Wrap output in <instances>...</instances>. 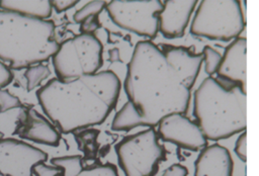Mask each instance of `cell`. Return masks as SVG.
Instances as JSON below:
<instances>
[{
  "instance_id": "6da1fadb",
  "label": "cell",
  "mask_w": 259,
  "mask_h": 176,
  "mask_svg": "<svg viewBox=\"0 0 259 176\" xmlns=\"http://www.w3.org/2000/svg\"><path fill=\"white\" fill-rule=\"evenodd\" d=\"M202 63V54L187 48L139 41L124 79L128 101L115 113L112 129L155 127L170 114L185 113Z\"/></svg>"
},
{
  "instance_id": "7a4b0ae2",
  "label": "cell",
  "mask_w": 259,
  "mask_h": 176,
  "mask_svg": "<svg viewBox=\"0 0 259 176\" xmlns=\"http://www.w3.org/2000/svg\"><path fill=\"white\" fill-rule=\"evenodd\" d=\"M120 81L112 71H101L70 82L50 80L36 92L41 109L64 134L102 123L115 107Z\"/></svg>"
},
{
  "instance_id": "3957f363",
  "label": "cell",
  "mask_w": 259,
  "mask_h": 176,
  "mask_svg": "<svg viewBox=\"0 0 259 176\" xmlns=\"http://www.w3.org/2000/svg\"><path fill=\"white\" fill-rule=\"evenodd\" d=\"M193 115L206 140L221 141L246 130L247 96L240 85L226 86L212 76L196 88Z\"/></svg>"
},
{
  "instance_id": "277c9868",
  "label": "cell",
  "mask_w": 259,
  "mask_h": 176,
  "mask_svg": "<svg viewBox=\"0 0 259 176\" xmlns=\"http://www.w3.org/2000/svg\"><path fill=\"white\" fill-rule=\"evenodd\" d=\"M54 33L51 20L0 9V61L13 70L47 62L60 46Z\"/></svg>"
},
{
  "instance_id": "5b68a950",
  "label": "cell",
  "mask_w": 259,
  "mask_h": 176,
  "mask_svg": "<svg viewBox=\"0 0 259 176\" xmlns=\"http://www.w3.org/2000/svg\"><path fill=\"white\" fill-rule=\"evenodd\" d=\"M244 28L245 16L241 1L202 0L194 12L190 32L210 40L233 41L241 36Z\"/></svg>"
},
{
  "instance_id": "8992f818",
  "label": "cell",
  "mask_w": 259,
  "mask_h": 176,
  "mask_svg": "<svg viewBox=\"0 0 259 176\" xmlns=\"http://www.w3.org/2000/svg\"><path fill=\"white\" fill-rule=\"evenodd\" d=\"M103 46L94 34L80 33L66 39L52 57L57 78L70 82L99 72L103 64Z\"/></svg>"
},
{
  "instance_id": "52a82bcc",
  "label": "cell",
  "mask_w": 259,
  "mask_h": 176,
  "mask_svg": "<svg viewBox=\"0 0 259 176\" xmlns=\"http://www.w3.org/2000/svg\"><path fill=\"white\" fill-rule=\"evenodd\" d=\"M115 152L125 176H154L166 154L154 127L125 137L116 145Z\"/></svg>"
},
{
  "instance_id": "ba28073f",
  "label": "cell",
  "mask_w": 259,
  "mask_h": 176,
  "mask_svg": "<svg viewBox=\"0 0 259 176\" xmlns=\"http://www.w3.org/2000/svg\"><path fill=\"white\" fill-rule=\"evenodd\" d=\"M163 8L159 0L110 1L106 11L111 21L126 31L140 36L154 38L159 31L158 15Z\"/></svg>"
},
{
  "instance_id": "9c48e42d",
  "label": "cell",
  "mask_w": 259,
  "mask_h": 176,
  "mask_svg": "<svg viewBox=\"0 0 259 176\" xmlns=\"http://www.w3.org/2000/svg\"><path fill=\"white\" fill-rule=\"evenodd\" d=\"M48 155L25 142L0 139V173L4 176H32V168Z\"/></svg>"
},
{
  "instance_id": "30bf717a",
  "label": "cell",
  "mask_w": 259,
  "mask_h": 176,
  "mask_svg": "<svg viewBox=\"0 0 259 176\" xmlns=\"http://www.w3.org/2000/svg\"><path fill=\"white\" fill-rule=\"evenodd\" d=\"M157 126L160 139L179 148L201 151L207 146V140L198 124L184 113L170 114L164 117Z\"/></svg>"
},
{
  "instance_id": "8fae6325",
  "label": "cell",
  "mask_w": 259,
  "mask_h": 176,
  "mask_svg": "<svg viewBox=\"0 0 259 176\" xmlns=\"http://www.w3.org/2000/svg\"><path fill=\"white\" fill-rule=\"evenodd\" d=\"M196 4V0L164 1L158 15L159 31L167 38L183 36Z\"/></svg>"
},
{
  "instance_id": "7c38bea8",
  "label": "cell",
  "mask_w": 259,
  "mask_h": 176,
  "mask_svg": "<svg viewBox=\"0 0 259 176\" xmlns=\"http://www.w3.org/2000/svg\"><path fill=\"white\" fill-rule=\"evenodd\" d=\"M16 134L21 138L47 146H58L61 140L59 130L52 121L35 109L23 110L18 117Z\"/></svg>"
},
{
  "instance_id": "4fadbf2b",
  "label": "cell",
  "mask_w": 259,
  "mask_h": 176,
  "mask_svg": "<svg viewBox=\"0 0 259 176\" xmlns=\"http://www.w3.org/2000/svg\"><path fill=\"white\" fill-rule=\"evenodd\" d=\"M246 50L247 40L240 36L234 39L222 55V62L217 72L218 77L229 83L246 89Z\"/></svg>"
},
{
  "instance_id": "5bb4252c",
  "label": "cell",
  "mask_w": 259,
  "mask_h": 176,
  "mask_svg": "<svg viewBox=\"0 0 259 176\" xmlns=\"http://www.w3.org/2000/svg\"><path fill=\"white\" fill-rule=\"evenodd\" d=\"M194 176H233L230 152L218 144L203 148L194 163Z\"/></svg>"
},
{
  "instance_id": "9a60e30c",
  "label": "cell",
  "mask_w": 259,
  "mask_h": 176,
  "mask_svg": "<svg viewBox=\"0 0 259 176\" xmlns=\"http://www.w3.org/2000/svg\"><path fill=\"white\" fill-rule=\"evenodd\" d=\"M0 9L36 19H47L53 11L48 0H2Z\"/></svg>"
},
{
  "instance_id": "2e32d148",
  "label": "cell",
  "mask_w": 259,
  "mask_h": 176,
  "mask_svg": "<svg viewBox=\"0 0 259 176\" xmlns=\"http://www.w3.org/2000/svg\"><path fill=\"white\" fill-rule=\"evenodd\" d=\"M52 165L62 169V176H78L83 170L81 156H63L51 160Z\"/></svg>"
},
{
  "instance_id": "e0dca14e",
  "label": "cell",
  "mask_w": 259,
  "mask_h": 176,
  "mask_svg": "<svg viewBox=\"0 0 259 176\" xmlns=\"http://www.w3.org/2000/svg\"><path fill=\"white\" fill-rule=\"evenodd\" d=\"M51 75L50 68L44 64H37L28 67L24 71V79L26 81V89L28 91L38 87Z\"/></svg>"
},
{
  "instance_id": "ac0fdd59",
  "label": "cell",
  "mask_w": 259,
  "mask_h": 176,
  "mask_svg": "<svg viewBox=\"0 0 259 176\" xmlns=\"http://www.w3.org/2000/svg\"><path fill=\"white\" fill-rule=\"evenodd\" d=\"M106 5L107 2L105 1H90L74 13L73 19L75 22L81 24L84 20L90 17L98 16V14L106 8Z\"/></svg>"
},
{
  "instance_id": "d6986e66",
  "label": "cell",
  "mask_w": 259,
  "mask_h": 176,
  "mask_svg": "<svg viewBox=\"0 0 259 176\" xmlns=\"http://www.w3.org/2000/svg\"><path fill=\"white\" fill-rule=\"evenodd\" d=\"M201 54L203 57L204 71L207 75L212 76L219 70V67L222 62V55L209 46H205Z\"/></svg>"
},
{
  "instance_id": "ffe728a7",
  "label": "cell",
  "mask_w": 259,
  "mask_h": 176,
  "mask_svg": "<svg viewBox=\"0 0 259 176\" xmlns=\"http://www.w3.org/2000/svg\"><path fill=\"white\" fill-rule=\"evenodd\" d=\"M78 176H118V173L114 165L103 164L83 169Z\"/></svg>"
},
{
  "instance_id": "44dd1931",
  "label": "cell",
  "mask_w": 259,
  "mask_h": 176,
  "mask_svg": "<svg viewBox=\"0 0 259 176\" xmlns=\"http://www.w3.org/2000/svg\"><path fill=\"white\" fill-rule=\"evenodd\" d=\"M21 106V102L12 93L6 89H0V113L7 112Z\"/></svg>"
},
{
  "instance_id": "7402d4cb",
  "label": "cell",
  "mask_w": 259,
  "mask_h": 176,
  "mask_svg": "<svg viewBox=\"0 0 259 176\" xmlns=\"http://www.w3.org/2000/svg\"><path fill=\"white\" fill-rule=\"evenodd\" d=\"M32 174L35 176H62L63 171L62 169L56 167L47 165L45 162L37 163L32 168Z\"/></svg>"
},
{
  "instance_id": "603a6c76",
  "label": "cell",
  "mask_w": 259,
  "mask_h": 176,
  "mask_svg": "<svg viewBox=\"0 0 259 176\" xmlns=\"http://www.w3.org/2000/svg\"><path fill=\"white\" fill-rule=\"evenodd\" d=\"M235 153L238 156V158L246 162L247 161V134L246 130L241 133L238 137L235 145Z\"/></svg>"
},
{
  "instance_id": "cb8c5ba5",
  "label": "cell",
  "mask_w": 259,
  "mask_h": 176,
  "mask_svg": "<svg viewBox=\"0 0 259 176\" xmlns=\"http://www.w3.org/2000/svg\"><path fill=\"white\" fill-rule=\"evenodd\" d=\"M99 26H100V24H99L98 16L90 17V18L84 20L80 24V31H81V33H85V34H93V32L95 30H97L99 28Z\"/></svg>"
},
{
  "instance_id": "d4e9b609",
  "label": "cell",
  "mask_w": 259,
  "mask_h": 176,
  "mask_svg": "<svg viewBox=\"0 0 259 176\" xmlns=\"http://www.w3.org/2000/svg\"><path fill=\"white\" fill-rule=\"evenodd\" d=\"M13 79V74L11 72V69L4 64L2 61H0V89H3Z\"/></svg>"
},
{
  "instance_id": "484cf974",
  "label": "cell",
  "mask_w": 259,
  "mask_h": 176,
  "mask_svg": "<svg viewBox=\"0 0 259 176\" xmlns=\"http://www.w3.org/2000/svg\"><path fill=\"white\" fill-rule=\"evenodd\" d=\"M52 7L57 11V12H64L67 11L68 9L74 7L76 4H78V1L76 0H54L51 1Z\"/></svg>"
},
{
  "instance_id": "4316f807",
  "label": "cell",
  "mask_w": 259,
  "mask_h": 176,
  "mask_svg": "<svg viewBox=\"0 0 259 176\" xmlns=\"http://www.w3.org/2000/svg\"><path fill=\"white\" fill-rule=\"evenodd\" d=\"M188 171L187 169L180 165V164H174L170 167H168L161 176H187Z\"/></svg>"
}]
</instances>
